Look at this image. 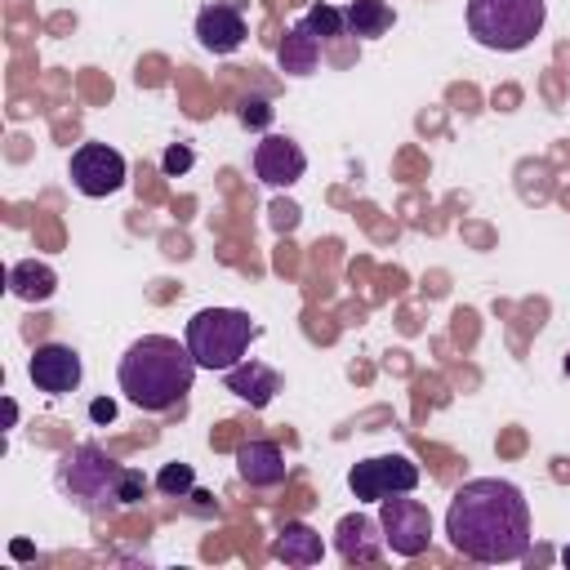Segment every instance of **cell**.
<instances>
[{
	"instance_id": "cell-1",
	"label": "cell",
	"mask_w": 570,
	"mask_h": 570,
	"mask_svg": "<svg viewBox=\"0 0 570 570\" xmlns=\"http://www.w3.org/2000/svg\"><path fill=\"white\" fill-rule=\"evenodd\" d=\"M445 534L450 548L463 552L468 561H485V566L521 561L530 548V503L503 476L463 481L450 494Z\"/></svg>"
},
{
	"instance_id": "cell-2",
	"label": "cell",
	"mask_w": 570,
	"mask_h": 570,
	"mask_svg": "<svg viewBox=\"0 0 570 570\" xmlns=\"http://www.w3.org/2000/svg\"><path fill=\"white\" fill-rule=\"evenodd\" d=\"M196 356L187 352V343L169 338V334H142L138 343H129V352L120 356L116 365V379H120V392L129 405L138 410H174L191 383H196Z\"/></svg>"
},
{
	"instance_id": "cell-3",
	"label": "cell",
	"mask_w": 570,
	"mask_h": 570,
	"mask_svg": "<svg viewBox=\"0 0 570 570\" xmlns=\"http://www.w3.org/2000/svg\"><path fill=\"white\" fill-rule=\"evenodd\" d=\"M58 490L89 517H107L116 508H129V503H142L147 494V476L138 468H125L120 459H111L98 441H80L71 445L62 459H58V472H53Z\"/></svg>"
},
{
	"instance_id": "cell-4",
	"label": "cell",
	"mask_w": 570,
	"mask_h": 570,
	"mask_svg": "<svg viewBox=\"0 0 570 570\" xmlns=\"http://www.w3.org/2000/svg\"><path fill=\"white\" fill-rule=\"evenodd\" d=\"M254 334H258V325L249 321V312H240V307H200L187 321L183 343H187V352L196 356L200 370H218L223 374L236 361H245Z\"/></svg>"
},
{
	"instance_id": "cell-5",
	"label": "cell",
	"mask_w": 570,
	"mask_h": 570,
	"mask_svg": "<svg viewBox=\"0 0 570 570\" xmlns=\"http://www.w3.org/2000/svg\"><path fill=\"white\" fill-rule=\"evenodd\" d=\"M543 0H468V31L481 49L517 53L543 31Z\"/></svg>"
},
{
	"instance_id": "cell-6",
	"label": "cell",
	"mask_w": 570,
	"mask_h": 570,
	"mask_svg": "<svg viewBox=\"0 0 570 570\" xmlns=\"http://www.w3.org/2000/svg\"><path fill=\"white\" fill-rule=\"evenodd\" d=\"M379 525H383V539L396 557H419L432 543V512L410 494L379 499Z\"/></svg>"
},
{
	"instance_id": "cell-7",
	"label": "cell",
	"mask_w": 570,
	"mask_h": 570,
	"mask_svg": "<svg viewBox=\"0 0 570 570\" xmlns=\"http://www.w3.org/2000/svg\"><path fill=\"white\" fill-rule=\"evenodd\" d=\"M414 485H419V468L405 454H374V459L352 463V472H347V490L361 503H379L387 494H410Z\"/></svg>"
},
{
	"instance_id": "cell-8",
	"label": "cell",
	"mask_w": 570,
	"mask_h": 570,
	"mask_svg": "<svg viewBox=\"0 0 570 570\" xmlns=\"http://www.w3.org/2000/svg\"><path fill=\"white\" fill-rule=\"evenodd\" d=\"M125 156L116 151V147H107V142H80L76 151H71V187L80 191V196H111V191H120L125 187Z\"/></svg>"
},
{
	"instance_id": "cell-9",
	"label": "cell",
	"mask_w": 570,
	"mask_h": 570,
	"mask_svg": "<svg viewBox=\"0 0 570 570\" xmlns=\"http://www.w3.org/2000/svg\"><path fill=\"white\" fill-rule=\"evenodd\" d=\"M27 379L36 383V392L45 396H67L80 387L85 379V365H80V352L67 347V343H40L27 361Z\"/></svg>"
},
{
	"instance_id": "cell-10",
	"label": "cell",
	"mask_w": 570,
	"mask_h": 570,
	"mask_svg": "<svg viewBox=\"0 0 570 570\" xmlns=\"http://www.w3.org/2000/svg\"><path fill=\"white\" fill-rule=\"evenodd\" d=\"M249 27H245V0H209L196 13V40L209 53H236L245 45Z\"/></svg>"
},
{
	"instance_id": "cell-11",
	"label": "cell",
	"mask_w": 570,
	"mask_h": 570,
	"mask_svg": "<svg viewBox=\"0 0 570 570\" xmlns=\"http://www.w3.org/2000/svg\"><path fill=\"white\" fill-rule=\"evenodd\" d=\"M303 169H307V151H303L294 138L267 134L263 142H254V174H258V183H267V187H289V183L303 178Z\"/></svg>"
},
{
	"instance_id": "cell-12",
	"label": "cell",
	"mask_w": 570,
	"mask_h": 570,
	"mask_svg": "<svg viewBox=\"0 0 570 570\" xmlns=\"http://www.w3.org/2000/svg\"><path fill=\"white\" fill-rule=\"evenodd\" d=\"M334 548H338V557H343L347 566H370V561L383 557L387 539H383V525H379L374 517L347 512V517H338V525H334Z\"/></svg>"
},
{
	"instance_id": "cell-13",
	"label": "cell",
	"mask_w": 570,
	"mask_h": 570,
	"mask_svg": "<svg viewBox=\"0 0 570 570\" xmlns=\"http://www.w3.org/2000/svg\"><path fill=\"white\" fill-rule=\"evenodd\" d=\"M236 472H240L245 485L272 490V485H281L289 476V463H285V454H281L276 441H245L236 450Z\"/></svg>"
},
{
	"instance_id": "cell-14",
	"label": "cell",
	"mask_w": 570,
	"mask_h": 570,
	"mask_svg": "<svg viewBox=\"0 0 570 570\" xmlns=\"http://www.w3.org/2000/svg\"><path fill=\"white\" fill-rule=\"evenodd\" d=\"M223 379H227V392L240 396L249 410L272 405V396L281 392V374L272 365H263V361H236L232 370H223Z\"/></svg>"
},
{
	"instance_id": "cell-15",
	"label": "cell",
	"mask_w": 570,
	"mask_h": 570,
	"mask_svg": "<svg viewBox=\"0 0 570 570\" xmlns=\"http://www.w3.org/2000/svg\"><path fill=\"white\" fill-rule=\"evenodd\" d=\"M276 62H281L285 76H312L316 71V62H321V36L307 27V18H298L285 31V40L276 45Z\"/></svg>"
},
{
	"instance_id": "cell-16",
	"label": "cell",
	"mask_w": 570,
	"mask_h": 570,
	"mask_svg": "<svg viewBox=\"0 0 570 570\" xmlns=\"http://www.w3.org/2000/svg\"><path fill=\"white\" fill-rule=\"evenodd\" d=\"M321 552H325L321 548V534L312 525H303V521H285L281 534L272 539V557L285 561V566H316Z\"/></svg>"
},
{
	"instance_id": "cell-17",
	"label": "cell",
	"mask_w": 570,
	"mask_h": 570,
	"mask_svg": "<svg viewBox=\"0 0 570 570\" xmlns=\"http://www.w3.org/2000/svg\"><path fill=\"white\" fill-rule=\"evenodd\" d=\"M53 289H58V272L49 263L22 258L9 267V294L22 303H45V298H53Z\"/></svg>"
},
{
	"instance_id": "cell-18",
	"label": "cell",
	"mask_w": 570,
	"mask_h": 570,
	"mask_svg": "<svg viewBox=\"0 0 570 570\" xmlns=\"http://www.w3.org/2000/svg\"><path fill=\"white\" fill-rule=\"evenodd\" d=\"M343 22H347V36L374 40V36H383V31L392 27V9H387L383 0H352V4L343 9Z\"/></svg>"
},
{
	"instance_id": "cell-19",
	"label": "cell",
	"mask_w": 570,
	"mask_h": 570,
	"mask_svg": "<svg viewBox=\"0 0 570 570\" xmlns=\"http://www.w3.org/2000/svg\"><path fill=\"white\" fill-rule=\"evenodd\" d=\"M191 485H196V472H191V463H165V468L156 472V490H160V494H169V499H183V494H191Z\"/></svg>"
},
{
	"instance_id": "cell-20",
	"label": "cell",
	"mask_w": 570,
	"mask_h": 570,
	"mask_svg": "<svg viewBox=\"0 0 570 570\" xmlns=\"http://www.w3.org/2000/svg\"><path fill=\"white\" fill-rule=\"evenodd\" d=\"M307 27L321 36V40H334V36H347V22H343V9H334V4H312L307 13Z\"/></svg>"
},
{
	"instance_id": "cell-21",
	"label": "cell",
	"mask_w": 570,
	"mask_h": 570,
	"mask_svg": "<svg viewBox=\"0 0 570 570\" xmlns=\"http://www.w3.org/2000/svg\"><path fill=\"white\" fill-rule=\"evenodd\" d=\"M240 120L258 129V125H267V120H272V107H267L263 98H245V102H240Z\"/></svg>"
},
{
	"instance_id": "cell-22",
	"label": "cell",
	"mask_w": 570,
	"mask_h": 570,
	"mask_svg": "<svg viewBox=\"0 0 570 570\" xmlns=\"http://www.w3.org/2000/svg\"><path fill=\"white\" fill-rule=\"evenodd\" d=\"M187 165H191V151L187 147H169L165 151V174H183Z\"/></svg>"
},
{
	"instance_id": "cell-23",
	"label": "cell",
	"mask_w": 570,
	"mask_h": 570,
	"mask_svg": "<svg viewBox=\"0 0 570 570\" xmlns=\"http://www.w3.org/2000/svg\"><path fill=\"white\" fill-rule=\"evenodd\" d=\"M272 214H276V218H272V223H276V232H289V227L298 223V205H276Z\"/></svg>"
},
{
	"instance_id": "cell-24",
	"label": "cell",
	"mask_w": 570,
	"mask_h": 570,
	"mask_svg": "<svg viewBox=\"0 0 570 570\" xmlns=\"http://www.w3.org/2000/svg\"><path fill=\"white\" fill-rule=\"evenodd\" d=\"M89 419H94V423H111V419H116V405H111V401H94V405H89Z\"/></svg>"
},
{
	"instance_id": "cell-25",
	"label": "cell",
	"mask_w": 570,
	"mask_h": 570,
	"mask_svg": "<svg viewBox=\"0 0 570 570\" xmlns=\"http://www.w3.org/2000/svg\"><path fill=\"white\" fill-rule=\"evenodd\" d=\"M561 561H566V566H570V548H566V552H561Z\"/></svg>"
},
{
	"instance_id": "cell-26",
	"label": "cell",
	"mask_w": 570,
	"mask_h": 570,
	"mask_svg": "<svg viewBox=\"0 0 570 570\" xmlns=\"http://www.w3.org/2000/svg\"><path fill=\"white\" fill-rule=\"evenodd\" d=\"M566 379H570V356H566Z\"/></svg>"
}]
</instances>
